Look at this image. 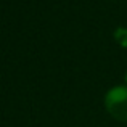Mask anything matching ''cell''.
Masks as SVG:
<instances>
[{"label": "cell", "instance_id": "obj_2", "mask_svg": "<svg viewBox=\"0 0 127 127\" xmlns=\"http://www.w3.org/2000/svg\"><path fill=\"white\" fill-rule=\"evenodd\" d=\"M114 39L121 47L127 48V29L126 28H118L114 32Z\"/></svg>", "mask_w": 127, "mask_h": 127}, {"label": "cell", "instance_id": "obj_3", "mask_svg": "<svg viewBox=\"0 0 127 127\" xmlns=\"http://www.w3.org/2000/svg\"><path fill=\"white\" fill-rule=\"evenodd\" d=\"M126 81H127V72H126Z\"/></svg>", "mask_w": 127, "mask_h": 127}, {"label": "cell", "instance_id": "obj_1", "mask_svg": "<svg viewBox=\"0 0 127 127\" xmlns=\"http://www.w3.org/2000/svg\"><path fill=\"white\" fill-rule=\"evenodd\" d=\"M105 108L114 119L127 122V85H118L105 95Z\"/></svg>", "mask_w": 127, "mask_h": 127}]
</instances>
